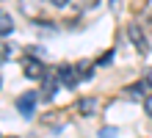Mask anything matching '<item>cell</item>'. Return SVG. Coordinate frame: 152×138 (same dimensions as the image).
<instances>
[{
	"label": "cell",
	"mask_w": 152,
	"mask_h": 138,
	"mask_svg": "<svg viewBox=\"0 0 152 138\" xmlns=\"http://www.w3.org/2000/svg\"><path fill=\"white\" fill-rule=\"evenodd\" d=\"M58 86H61L58 69H44V75H42V97L44 99H53L56 91H58Z\"/></svg>",
	"instance_id": "1"
},
{
	"label": "cell",
	"mask_w": 152,
	"mask_h": 138,
	"mask_svg": "<svg viewBox=\"0 0 152 138\" xmlns=\"http://www.w3.org/2000/svg\"><path fill=\"white\" fill-rule=\"evenodd\" d=\"M116 135H119L116 127H102V130H100V138H116Z\"/></svg>",
	"instance_id": "11"
},
{
	"label": "cell",
	"mask_w": 152,
	"mask_h": 138,
	"mask_svg": "<svg viewBox=\"0 0 152 138\" xmlns=\"http://www.w3.org/2000/svg\"><path fill=\"white\" fill-rule=\"evenodd\" d=\"M17 53H20V47H17V44H11V42H0V64L17 58Z\"/></svg>",
	"instance_id": "8"
},
{
	"label": "cell",
	"mask_w": 152,
	"mask_h": 138,
	"mask_svg": "<svg viewBox=\"0 0 152 138\" xmlns=\"http://www.w3.org/2000/svg\"><path fill=\"white\" fill-rule=\"evenodd\" d=\"M144 80H147V86H152V69H147V75H144Z\"/></svg>",
	"instance_id": "16"
},
{
	"label": "cell",
	"mask_w": 152,
	"mask_h": 138,
	"mask_svg": "<svg viewBox=\"0 0 152 138\" xmlns=\"http://www.w3.org/2000/svg\"><path fill=\"white\" fill-rule=\"evenodd\" d=\"M50 3L56 6V8H66V6H69V0H50Z\"/></svg>",
	"instance_id": "15"
},
{
	"label": "cell",
	"mask_w": 152,
	"mask_h": 138,
	"mask_svg": "<svg viewBox=\"0 0 152 138\" xmlns=\"http://www.w3.org/2000/svg\"><path fill=\"white\" fill-rule=\"evenodd\" d=\"M144 110H147V116L152 119V91H149V94L144 97Z\"/></svg>",
	"instance_id": "12"
},
{
	"label": "cell",
	"mask_w": 152,
	"mask_h": 138,
	"mask_svg": "<svg viewBox=\"0 0 152 138\" xmlns=\"http://www.w3.org/2000/svg\"><path fill=\"white\" fill-rule=\"evenodd\" d=\"M22 72H25V77L28 80H42V75H44V64H42V58H36V55H22Z\"/></svg>",
	"instance_id": "2"
},
{
	"label": "cell",
	"mask_w": 152,
	"mask_h": 138,
	"mask_svg": "<svg viewBox=\"0 0 152 138\" xmlns=\"http://www.w3.org/2000/svg\"><path fill=\"white\" fill-rule=\"evenodd\" d=\"M58 75H61V86H66V88H75L80 80V72H77V64H61L58 66Z\"/></svg>",
	"instance_id": "3"
},
{
	"label": "cell",
	"mask_w": 152,
	"mask_h": 138,
	"mask_svg": "<svg viewBox=\"0 0 152 138\" xmlns=\"http://www.w3.org/2000/svg\"><path fill=\"white\" fill-rule=\"evenodd\" d=\"M127 39L133 42V47L138 50V55H147V53H149V44H147V39H144V31H141L138 25H130V28H127Z\"/></svg>",
	"instance_id": "5"
},
{
	"label": "cell",
	"mask_w": 152,
	"mask_h": 138,
	"mask_svg": "<svg viewBox=\"0 0 152 138\" xmlns=\"http://www.w3.org/2000/svg\"><path fill=\"white\" fill-rule=\"evenodd\" d=\"M11 31H14V20L8 17L3 8H0V39H6V36H11Z\"/></svg>",
	"instance_id": "10"
},
{
	"label": "cell",
	"mask_w": 152,
	"mask_h": 138,
	"mask_svg": "<svg viewBox=\"0 0 152 138\" xmlns=\"http://www.w3.org/2000/svg\"><path fill=\"white\" fill-rule=\"evenodd\" d=\"M39 97L42 94H36V91H22L20 97H17V110H20L22 116H33V108H36V102H39Z\"/></svg>",
	"instance_id": "4"
},
{
	"label": "cell",
	"mask_w": 152,
	"mask_h": 138,
	"mask_svg": "<svg viewBox=\"0 0 152 138\" xmlns=\"http://www.w3.org/2000/svg\"><path fill=\"white\" fill-rule=\"evenodd\" d=\"M149 94V86H147V80H141V83H133L130 88H124V97L133 99V102H138V99H144Z\"/></svg>",
	"instance_id": "7"
},
{
	"label": "cell",
	"mask_w": 152,
	"mask_h": 138,
	"mask_svg": "<svg viewBox=\"0 0 152 138\" xmlns=\"http://www.w3.org/2000/svg\"><path fill=\"white\" fill-rule=\"evenodd\" d=\"M25 53H31V55H36V58H42V55H44V47H36V44H33V47H28Z\"/></svg>",
	"instance_id": "14"
},
{
	"label": "cell",
	"mask_w": 152,
	"mask_h": 138,
	"mask_svg": "<svg viewBox=\"0 0 152 138\" xmlns=\"http://www.w3.org/2000/svg\"><path fill=\"white\" fill-rule=\"evenodd\" d=\"M111 61H113V50H108L105 55H100V61H97V64H100V66H105V64H111Z\"/></svg>",
	"instance_id": "13"
},
{
	"label": "cell",
	"mask_w": 152,
	"mask_h": 138,
	"mask_svg": "<svg viewBox=\"0 0 152 138\" xmlns=\"http://www.w3.org/2000/svg\"><path fill=\"white\" fill-rule=\"evenodd\" d=\"M20 11L28 20H39L42 17V0H20Z\"/></svg>",
	"instance_id": "6"
},
{
	"label": "cell",
	"mask_w": 152,
	"mask_h": 138,
	"mask_svg": "<svg viewBox=\"0 0 152 138\" xmlns=\"http://www.w3.org/2000/svg\"><path fill=\"white\" fill-rule=\"evenodd\" d=\"M77 110L83 116H91L94 110H97V97H80L77 99Z\"/></svg>",
	"instance_id": "9"
}]
</instances>
